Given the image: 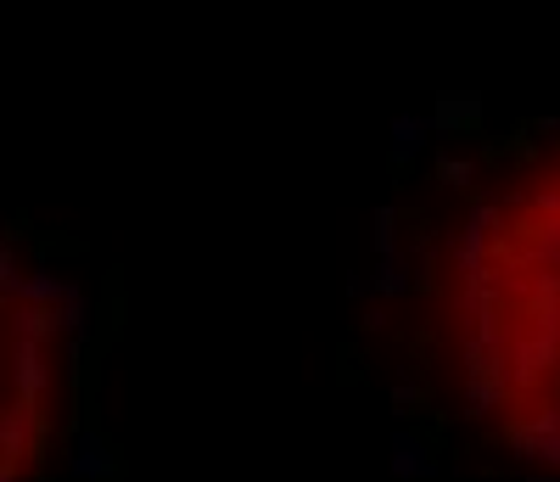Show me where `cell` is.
<instances>
[{
    "instance_id": "cell-1",
    "label": "cell",
    "mask_w": 560,
    "mask_h": 482,
    "mask_svg": "<svg viewBox=\"0 0 560 482\" xmlns=\"http://www.w3.org/2000/svg\"><path fill=\"white\" fill-rule=\"evenodd\" d=\"M427 343L459 421L560 482V124L459 185L427 264Z\"/></svg>"
},
{
    "instance_id": "cell-2",
    "label": "cell",
    "mask_w": 560,
    "mask_h": 482,
    "mask_svg": "<svg viewBox=\"0 0 560 482\" xmlns=\"http://www.w3.org/2000/svg\"><path fill=\"white\" fill-rule=\"evenodd\" d=\"M68 320L57 292L0 248V482H28L62 399Z\"/></svg>"
}]
</instances>
